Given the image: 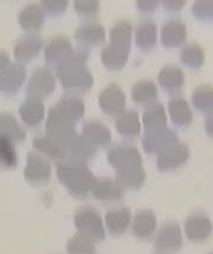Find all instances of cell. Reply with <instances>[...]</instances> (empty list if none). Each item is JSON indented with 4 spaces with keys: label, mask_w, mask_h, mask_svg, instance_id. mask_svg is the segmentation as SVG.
I'll return each instance as SVG.
<instances>
[{
    "label": "cell",
    "mask_w": 213,
    "mask_h": 254,
    "mask_svg": "<svg viewBox=\"0 0 213 254\" xmlns=\"http://www.w3.org/2000/svg\"><path fill=\"white\" fill-rule=\"evenodd\" d=\"M47 10L52 13L58 14L64 12L65 8L68 7V0H45Z\"/></svg>",
    "instance_id": "obj_40"
},
{
    "label": "cell",
    "mask_w": 213,
    "mask_h": 254,
    "mask_svg": "<svg viewBox=\"0 0 213 254\" xmlns=\"http://www.w3.org/2000/svg\"><path fill=\"white\" fill-rule=\"evenodd\" d=\"M131 211L129 208L121 205L107 211L104 216V227L112 237H121L127 233L131 225Z\"/></svg>",
    "instance_id": "obj_12"
},
{
    "label": "cell",
    "mask_w": 213,
    "mask_h": 254,
    "mask_svg": "<svg viewBox=\"0 0 213 254\" xmlns=\"http://www.w3.org/2000/svg\"><path fill=\"white\" fill-rule=\"evenodd\" d=\"M57 177L71 196L85 199L90 195L95 177L85 163L65 159L57 166Z\"/></svg>",
    "instance_id": "obj_1"
},
{
    "label": "cell",
    "mask_w": 213,
    "mask_h": 254,
    "mask_svg": "<svg viewBox=\"0 0 213 254\" xmlns=\"http://www.w3.org/2000/svg\"><path fill=\"white\" fill-rule=\"evenodd\" d=\"M187 0H160V4L169 12H179L184 8Z\"/></svg>",
    "instance_id": "obj_41"
},
{
    "label": "cell",
    "mask_w": 213,
    "mask_h": 254,
    "mask_svg": "<svg viewBox=\"0 0 213 254\" xmlns=\"http://www.w3.org/2000/svg\"><path fill=\"white\" fill-rule=\"evenodd\" d=\"M213 226L209 216L203 213H193L186 219L184 232L186 238L193 244H203L212 235Z\"/></svg>",
    "instance_id": "obj_8"
},
{
    "label": "cell",
    "mask_w": 213,
    "mask_h": 254,
    "mask_svg": "<svg viewBox=\"0 0 213 254\" xmlns=\"http://www.w3.org/2000/svg\"><path fill=\"white\" fill-rule=\"evenodd\" d=\"M90 195L96 201L104 204H118L125 198V190L116 180L112 178H95L90 189Z\"/></svg>",
    "instance_id": "obj_7"
},
{
    "label": "cell",
    "mask_w": 213,
    "mask_h": 254,
    "mask_svg": "<svg viewBox=\"0 0 213 254\" xmlns=\"http://www.w3.org/2000/svg\"><path fill=\"white\" fill-rule=\"evenodd\" d=\"M35 146L44 155L49 156L52 159H65L68 156L67 147L51 137L37 138L35 140Z\"/></svg>",
    "instance_id": "obj_24"
},
{
    "label": "cell",
    "mask_w": 213,
    "mask_h": 254,
    "mask_svg": "<svg viewBox=\"0 0 213 254\" xmlns=\"http://www.w3.org/2000/svg\"><path fill=\"white\" fill-rule=\"evenodd\" d=\"M114 50L112 53L109 49L103 51L102 54V61L108 69H112V70H119L122 66L125 65L126 61H127L128 57V49L127 47L124 45H116L115 47H110Z\"/></svg>",
    "instance_id": "obj_27"
},
{
    "label": "cell",
    "mask_w": 213,
    "mask_h": 254,
    "mask_svg": "<svg viewBox=\"0 0 213 254\" xmlns=\"http://www.w3.org/2000/svg\"><path fill=\"white\" fill-rule=\"evenodd\" d=\"M192 12L198 20L210 22L212 18V0H196Z\"/></svg>",
    "instance_id": "obj_37"
},
{
    "label": "cell",
    "mask_w": 213,
    "mask_h": 254,
    "mask_svg": "<svg viewBox=\"0 0 213 254\" xmlns=\"http://www.w3.org/2000/svg\"><path fill=\"white\" fill-rule=\"evenodd\" d=\"M190 158V150L185 144L175 143L169 149H166L160 155H158L157 165L160 171L170 172L178 170L182 165L186 164Z\"/></svg>",
    "instance_id": "obj_10"
},
{
    "label": "cell",
    "mask_w": 213,
    "mask_h": 254,
    "mask_svg": "<svg viewBox=\"0 0 213 254\" xmlns=\"http://www.w3.org/2000/svg\"><path fill=\"white\" fill-rule=\"evenodd\" d=\"M55 88V80L49 72L35 75L28 87V94L35 100L49 96Z\"/></svg>",
    "instance_id": "obj_20"
},
{
    "label": "cell",
    "mask_w": 213,
    "mask_h": 254,
    "mask_svg": "<svg viewBox=\"0 0 213 254\" xmlns=\"http://www.w3.org/2000/svg\"><path fill=\"white\" fill-rule=\"evenodd\" d=\"M142 124L146 131H153V129L161 128L167 124V116L163 105L154 104L147 106L145 113L142 116Z\"/></svg>",
    "instance_id": "obj_21"
},
{
    "label": "cell",
    "mask_w": 213,
    "mask_h": 254,
    "mask_svg": "<svg viewBox=\"0 0 213 254\" xmlns=\"http://www.w3.org/2000/svg\"><path fill=\"white\" fill-rule=\"evenodd\" d=\"M17 164V155L11 141L0 138V169H12Z\"/></svg>",
    "instance_id": "obj_33"
},
{
    "label": "cell",
    "mask_w": 213,
    "mask_h": 254,
    "mask_svg": "<svg viewBox=\"0 0 213 254\" xmlns=\"http://www.w3.org/2000/svg\"><path fill=\"white\" fill-rule=\"evenodd\" d=\"M68 254H95L96 243L85 235L76 233L67 243Z\"/></svg>",
    "instance_id": "obj_28"
},
{
    "label": "cell",
    "mask_w": 213,
    "mask_h": 254,
    "mask_svg": "<svg viewBox=\"0 0 213 254\" xmlns=\"http://www.w3.org/2000/svg\"><path fill=\"white\" fill-rule=\"evenodd\" d=\"M76 37L83 43L98 44L104 39V29L101 24L96 22L85 23L77 30Z\"/></svg>",
    "instance_id": "obj_25"
},
{
    "label": "cell",
    "mask_w": 213,
    "mask_h": 254,
    "mask_svg": "<svg viewBox=\"0 0 213 254\" xmlns=\"http://www.w3.org/2000/svg\"><path fill=\"white\" fill-rule=\"evenodd\" d=\"M155 254H164V253H158V252H157V253H155Z\"/></svg>",
    "instance_id": "obj_42"
},
{
    "label": "cell",
    "mask_w": 213,
    "mask_h": 254,
    "mask_svg": "<svg viewBox=\"0 0 213 254\" xmlns=\"http://www.w3.org/2000/svg\"><path fill=\"white\" fill-rule=\"evenodd\" d=\"M169 114L174 125L181 128L188 127L193 122V114H192L191 107L185 99L173 98L169 102Z\"/></svg>",
    "instance_id": "obj_17"
},
{
    "label": "cell",
    "mask_w": 213,
    "mask_h": 254,
    "mask_svg": "<svg viewBox=\"0 0 213 254\" xmlns=\"http://www.w3.org/2000/svg\"><path fill=\"white\" fill-rule=\"evenodd\" d=\"M210 254H212V253H210Z\"/></svg>",
    "instance_id": "obj_43"
},
{
    "label": "cell",
    "mask_w": 213,
    "mask_h": 254,
    "mask_svg": "<svg viewBox=\"0 0 213 254\" xmlns=\"http://www.w3.org/2000/svg\"><path fill=\"white\" fill-rule=\"evenodd\" d=\"M109 164L116 172L142 168V157L136 147L128 144H119L108 151Z\"/></svg>",
    "instance_id": "obj_5"
},
{
    "label": "cell",
    "mask_w": 213,
    "mask_h": 254,
    "mask_svg": "<svg viewBox=\"0 0 213 254\" xmlns=\"http://www.w3.org/2000/svg\"><path fill=\"white\" fill-rule=\"evenodd\" d=\"M159 83L161 88L170 94H175L184 86V74L176 66H167L159 75Z\"/></svg>",
    "instance_id": "obj_19"
},
{
    "label": "cell",
    "mask_w": 213,
    "mask_h": 254,
    "mask_svg": "<svg viewBox=\"0 0 213 254\" xmlns=\"http://www.w3.org/2000/svg\"><path fill=\"white\" fill-rule=\"evenodd\" d=\"M146 171L143 168L130 169V170L116 172V182L124 190H139L146 181Z\"/></svg>",
    "instance_id": "obj_22"
},
{
    "label": "cell",
    "mask_w": 213,
    "mask_h": 254,
    "mask_svg": "<svg viewBox=\"0 0 213 254\" xmlns=\"http://www.w3.org/2000/svg\"><path fill=\"white\" fill-rule=\"evenodd\" d=\"M85 106L83 100L77 95H69L63 98L56 107L50 112V116L58 118L70 124L77 123L85 116Z\"/></svg>",
    "instance_id": "obj_9"
},
{
    "label": "cell",
    "mask_w": 213,
    "mask_h": 254,
    "mask_svg": "<svg viewBox=\"0 0 213 254\" xmlns=\"http://www.w3.org/2000/svg\"><path fill=\"white\" fill-rule=\"evenodd\" d=\"M51 177V168L46 160L37 155H30L25 168V180L34 186H43Z\"/></svg>",
    "instance_id": "obj_14"
},
{
    "label": "cell",
    "mask_w": 213,
    "mask_h": 254,
    "mask_svg": "<svg viewBox=\"0 0 213 254\" xmlns=\"http://www.w3.org/2000/svg\"><path fill=\"white\" fill-rule=\"evenodd\" d=\"M131 36V26L128 22H121L116 24L114 26L112 32H110V37H112V42H115L116 45H125L130 41Z\"/></svg>",
    "instance_id": "obj_34"
},
{
    "label": "cell",
    "mask_w": 213,
    "mask_h": 254,
    "mask_svg": "<svg viewBox=\"0 0 213 254\" xmlns=\"http://www.w3.org/2000/svg\"><path fill=\"white\" fill-rule=\"evenodd\" d=\"M96 151L97 149L91 143H89L82 134H77L68 145L67 158L86 163L96 155Z\"/></svg>",
    "instance_id": "obj_18"
},
{
    "label": "cell",
    "mask_w": 213,
    "mask_h": 254,
    "mask_svg": "<svg viewBox=\"0 0 213 254\" xmlns=\"http://www.w3.org/2000/svg\"><path fill=\"white\" fill-rule=\"evenodd\" d=\"M137 44L143 49H149L157 41V26L152 22H143L136 30Z\"/></svg>",
    "instance_id": "obj_31"
},
{
    "label": "cell",
    "mask_w": 213,
    "mask_h": 254,
    "mask_svg": "<svg viewBox=\"0 0 213 254\" xmlns=\"http://www.w3.org/2000/svg\"><path fill=\"white\" fill-rule=\"evenodd\" d=\"M130 229L134 237L139 240H151L158 229L157 216L152 210L148 209L136 211L131 219Z\"/></svg>",
    "instance_id": "obj_11"
},
{
    "label": "cell",
    "mask_w": 213,
    "mask_h": 254,
    "mask_svg": "<svg viewBox=\"0 0 213 254\" xmlns=\"http://www.w3.org/2000/svg\"><path fill=\"white\" fill-rule=\"evenodd\" d=\"M178 143V134L167 126L146 131L142 139V146L148 155H160L165 150Z\"/></svg>",
    "instance_id": "obj_6"
},
{
    "label": "cell",
    "mask_w": 213,
    "mask_h": 254,
    "mask_svg": "<svg viewBox=\"0 0 213 254\" xmlns=\"http://www.w3.org/2000/svg\"><path fill=\"white\" fill-rule=\"evenodd\" d=\"M131 98L137 105L149 106L158 99V88L151 81L137 82L131 89Z\"/></svg>",
    "instance_id": "obj_23"
},
{
    "label": "cell",
    "mask_w": 213,
    "mask_h": 254,
    "mask_svg": "<svg viewBox=\"0 0 213 254\" xmlns=\"http://www.w3.org/2000/svg\"><path fill=\"white\" fill-rule=\"evenodd\" d=\"M116 129L126 139H135L141 134V122L136 111H124L116 117Z\"/></svg>",
    "instance_id": "obj_16"
},
{
    "label": "cell",
    "mask_w": 213,
    "mask_h": 254,
    "mask_svg": "<svg viewBox=\"0 0 213 254\" xmlns=\"http://www.w3.org/2000/svg\"><path fill=\"white\" fill-rule=\"evenodd\" d=\"M82 135L96 149H103L112 141V134L108 127L100 120H88L82 128Z\"/></svg>",
    "instance_id": "obj_15"
},
{
    "label": "cell",
    "mask_w": 213,
    "mask_h": 254,
    "mask_svg": "<svg viewBox=\"0 0 213 254\" xmlns=\"http://www.w3.org/2000/svg\"><path fill=\"white\" fill-rule=\"evenodd\" d=\"M98 104L107 116L118 117L125 111L126 95L119 86L110 84L100 94Z\"/></svg>",
    "instance_id": "obj_13"
},
{
    "label": "cell",
    "mask_w": 213,
    "mask_h": 254,
    "mask_svg": "<svg viewBox=\"0 0 213 254\" xmlns=\"http://www.w3.org/2000/svg\"><path fill=\"white\" fill-rule=\"evenodd\" d=\"M160 5V0H136V7L142 13H152Z\"/></svg>",
    "instance_id": "obj_39"
},
{
    "label": "cell",
    "mask_w": 213,
    "mask_h": 254,
    "mask_svg": "<svg viewBox=\"0 0 213 254\" xmlns=\"http://www.w3.org/2000/svg\"><path fill=\"white\" fill-rule=\"evenodd\" d=\"M25 134L23 129L18 126L16 120L11 116L2 114L0 116V138L8 141L23 140Z\"/></svg>",
    "instance_id": "obj_29"
},
{
    "label": "cell",
    "mask_w": 213,
    "mask_h": 254,
    "mask_svg": "<svg viewBox=\"0 0 213 254\" xmlns=\"http://www.w3.org/2000/svg\"><path fill=\"white\" fill-rule=\"evenodd\" d=\"M181 227L175 221L165 222L153 237V245L158 253L175 254L182 249Z\"/></svg>",
    "instance_id": "obj_4"
},
{
    "label": "cell",
    "mask_w": 213,
    "mask_h": 254,
    "mask_svg": "<svg viewBox=\"0 0 213 254\" xmlns=\"http://www.w3.org/2000/svg\"><path fill=\"white\" fill-rule=\"evenodd\" d=\"M181 59L186 65L191 66V68H199L203 63L204 55L198 47H188L182 53Z\"/></svg>",
    "instance_id": "obj_38"
},
{
    "label": "cell",
    "mask_w": 213,
    "mask_h": 254,
    "mask_svg": "<svg viewBox=\"0 0 213 254\" xmlns=\"http://www.w3.org/2000/svg\"><path fill=\"white\" fill-rule=\"evenodd\" d=\"M212 101L211 87H199L194 90L193 96H192V104L202 113H211Z\"/></svg>",
    "instance_id": "obj_32"
},
{
    "label": "cell",
    "mask_w": 213,
    "mask_h": 254,
    "mask_svg": "<svg viewBox=\"0 0 213 254\" xmlns=\"http://www.w3.org/2000/svg\"><path fill=\"white\" fill-rule=\"evenodd\" d=\"M85 60L86 54H76V57L63 66L59 74L63 88L75 95L89 92L92 87V76L85 66Z\"/></svg>",
    "instance_id": "obj_2"
},
{
    "label": "cell",
    "mask_w": 213,
    "mask_h": 254,
    "mask_svg": "<svg viewBox=\"0 0 213 254\" xmlns=\"http://www.w3.org/2000/svg\"><path fill=\"white\" fill-rule=\"evenodd\" d=\"M23 81V74L18 71H12L11 74L5 75L4 77L0 78V90L4 93H14L19 88Z\"/></svg>",
    "instance_id": "obj_36"
},
{
    "label": "cell",
    "mask_w": 213,
    "mask_h": 254,
    "mask_svg": "<svg viewBox=\"0 0 213 254\" xmlns=\"http://www.w3.org/2000/svg\"><path fill=\"white\" fill-rule=\"evenodd\" d=\"M186 28L180 20H170L163 28V41L169 47H174L185 41Z\"/></svg>",
    "instance_id": "obj_26"
},
{
    "label": "cell",
    "mask_w": 213,
    "mask_h": 254,
    "mask_svg": "<svg viewBox=\"0 0 213 254\" xmlns=\"http://www.w3.org/2000/svg\"><path fill=\"white\" fill-rule=\"evenodd\" d=\"M74 6L77 13L85 18L95 17L100 12L98 0H75Z\"/></svg>",
    "instance_id": "obj_35"
},
{
    "label": "cell",
    "mask_w": 213,
    "mask_h": 254,
    "mask_svg": "<svg viewBox=\"0 0 213 254\" xmlns=\"http://www.w3.org/2000/svg\"><path fill=\"white\" fill-rule=\"evenodd\" d=\"M20 114H22L23 120L28 125L35 126L42 122L44 117V107L38 100H30L20 108Z\"/></svg>",
    "instance_id": "obj_30"
},
{
    "label": "cell",
    "mask_w": 213,
    "mask_h": 254,
    "mask_svg": "<svg viewBox=\"0 0 213 254\" xmlns=\"http://www.w3.org/2000/svg\"><path fill=\"white\" fill-rule=\"evenodd\" d=\"M74 226L77 233L91 239L94 243H101L106 239V227L101 214L91 205H85L75 211Z\"/></svg>",
    "instance_id": "obj_3"
}]
</instances>
